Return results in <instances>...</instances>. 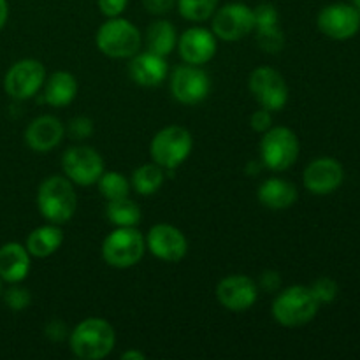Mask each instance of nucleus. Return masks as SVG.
Returning a JSON list of instances; mask_svg holds the SVG:
<instances>
[{
  "label": "nucleus",
  "mask_w": 360,
  "mask_h": 360,
  "mask_svg": "<svg viewBox=\"0 0 360 360\" xmlns=\"http://www.w3.org/2000/svg\"><path fill=\"white\" fill-rule=\"evenodd\" d=\"M37 207L42 217L55 225L72 220L77 210L74 183L65 176H49L37 190Z\"/></svg>",
  "instance_id": "obj_1"
},
{
  "label": "nucleus",
  "mask_w": 360,
  "mask_h": 360,
  "mask_svg": "<svg viewBox=\"0 0 360 360\" xmlns=\"http://www.w3.org/2000/svg\"><path fill=\"white\" fill-rule=\"evenodd\" d=\"M116 343L115 329L104 319H86L69 334L72 354L83 360H102L112 352Z\"/></svg>",
  "instance_id": "obj_2"
},
{
  "label": "nucleus",
  "mask_w": 360,
  "mask_h": 360,
  "mask_svg": "<svg viewBox=\"0 0 360 360\" xmlns=\"http://www.w3.org/2000/svg\"><path fill=\"white\" fill-rule=\"evenodd\" d=\"M320 309V302L313 295L311 288L294 285L278 294L274 299L273 319L283 327H302L311 322Z\"/></svg>",
  "instance_id": "obj_3"
},
{
  "label": "nucleus",
  "mask_w": 360,
  "mask_h": 360,
  "mask_svg": "<svg viewBox=\"0 0 360 360\" xmlns=\"http://www.w3.org/2000/svg\"><path fill=\"white\" fill-rule=\"evenodd\" d=\"M97 48L109 58H132L141 49V32L134 23L123 18H108L97 32Z\"/></svg>",
  "instance_id": "obj_4"
},
{
  "label": "nucleus",
  "mask_w": 360,
  "mask_h": 360,
  "mask_svg": "<svg viewBox=\"0 0 360 360\" xmlns=\"http://www.w3.org/2000/svg\"><path fill=\"white\" fill-rule=\"evenodd\" d=\"M193 150V137L188 129L179 125L158 130L150 144V155L155 164L165 171H174L190 157Z\"/></svg>",
  "instance_id": "obj_5"
},
{
  "label": "nucleus",
  "mask_w": 360,
  "mask_h": 360,
  "mask_svg": "<svg viewBox=\"0 0 360 360\" xmlns=\"http://www.w3.org/2000/svg\"><path fill=\"white\" fill-rule=\"evenodd\" d=\"M146 241L136 227H116L102 243V259L116 269H129L143 259Z\"/></svg>",
  "instance_id": "obj_6"
},
{
  "label": "nucleus",
  "mask_w": 360,
  "mask_h": 360,
  "mask_svg": "<svg viewBox=\"0 0 360 360\" xmlns=\"http://www.w3.org/2000/svg\"><path fill=\"white\" fill-rule=\"evenodd\" d=\"M299 139L288 127H274L260 141V164L271 171H287L299 158Z\"/></svg>",
  "instance_id": "obj_7"
},
{
  "label": "nucleus",
  "mask_w": 360,
  "mask_h": 360,
  "mask_svg": "<svg viewBox=\"0 0 360 360\" xmlns=\"http://www.w3.org/2000/svg\"><path fill=\"white\" fill-rule=\"evenodd\" d=\"M250 91L260 108L281 111L288 102V84L285 77L271 67H257L248 79Z\"/></svg>",
  "instance_id": "obj_8"
},
{
  "label": "nucleus",
  "mask_w": 360,
  "mask_h": 360,
  "mask_svg": "<svg viewBox=\"0 0 360 360\" xmlns=\"http://www.w3.org/2000/svg\"><path fill=\"white\" fill-rule=\"evenodd\" d=\"M62 169L67 179L79 186H90L104 174L101 153L90 146H72L62 155Z\"/></svg>",
  "instance_id": "obj_9"
},
{
  "label": "nucleus",
  "mask_w": 360,
  "mask_h": 360,
  "mask_svg": "<svg viewBox=\"0 0 360 360\" xmlns=\"http://www.w3.org/2000/svg\"><path fill=\"white\" fill-rule=\"evenodd\" d=\"M213 16V34L225 42L241 41L255 28L253 9L241 2L227 4L214 11Z\"/></svg>",
  "instance_id": "obj_10"
},
{
  "label": "nucleus",
  "mask_w": 360,
  "mask_h": 360,
  "mask_svg": "<svg viewBox=\"0 0 360 360\" xmlns=\"http://www.w3.org/2000/svg\"><path fill=\"white\" fill-rule=\"evenodd\" d=\"M46 81V69L39 60L25 58L14 63L4 77L7 95L16 101L32 98Z\"/></svg>",
  "instance_id": "obj_11"
},
{
  "label": "nucleus",
  "mask_w": 360,
  "mask_h": 360,
  "mask_svg": "<svg viewBox=\"0 0 360 360\" xmlns=\"http://www.w3.org/2000/svg\"><path fill=\"white\" fill-rule=\"evenodd\" d=\"M210 76L200 65H179L171 76V94L179 104L195 105L210 95Z\"/></svg>",
  "instance_id": "obj_12"
},
{
  "label": "nucleus",
  "mask_w": 360,
  "mask_h": 360,
  "mask_svg": "<svg viewBox=\"0 0 360 360\" xmlns=\"http://www.w3.org/2000/svg\"><path fill=\"white\" fill-rule=\"evenodd\" d=\"M320 32L333 41H348L360 30V13L352 4H330L316 18Z\"/></svg>",
  "instance_id": "obj_13"
},
{
  "label": "nucleus",
  "mask_w": 360,
  "mask_h": 360,
  "mask_svg": "<svg viewBox=\"0 0 360 360\" xmlns=\"http://www.w3.org/2000/svg\"><path fill=\"white\" fill-rule=\"evenodd\" d=\"M302 181L313 195H330L343 185L345 169L341 162L333 157L315 158L304 169Z\"/></svg>",
  "instance_id": "obj_14"
},
{
  "label": "nucleus",
  "mask_w": 360,
  "mask_h": 360,
  "mask_svg": "<svg viewBox=\"0 0 360 360\" xmlns=\"http://www.w3.org/2000/svg\"><path fill=\"white\" fill-rule=\"evenodd\" d=\"M151 255L164 262H179L188 252V241L178 227L169 224H157L144 238Z\"/></svg>",
  "instance_id": "obj_15"
},
{
  "label": "nucleus",
  "mask_w": 360,
  "mask_h": 360,
  "mask_svg": "<svg viewBox=\"0 0 360 360\" xmlns=\"http://www.w3.org/2000/svg\"><path fill=\"white\" fill-rule=\"evenodd\" d=\"M217 299L229 311H246L259 299V285L245 274H231L217 285Z\"/></svg>",
  "instance_id": "obj_16"
},
{
  "label": "nucleus",
  "mask_w": 360,
  "mask_h": 360,
  "mask_svg": "<svg viewBox=\"0 0 360 360\" xmlns=\"http://www.w3.org/2000/svg\"><path fill=\"white\" fill-rule=\"evenodd\" d=\"M176 48L185 63L204 65L217 55V35L213 34V30H207L204 27H192L183 32Z\"/></svg>",
  "instance_id": "obj_17"
},
{
  "label": "nucleus",
  "mask_w": 360,
  "mask_h": 360,
  "mask_svg": "<svg viewBox=\"0 0 360 360\" xmlns=\"http://www.w3.org/2000/svg\"><path fill=\"white\" fill-rule=\"evenodd\" d=\"M255 16V28L257 42L264 51L280 53L285 46V34L280 28V14L273 4H260L253 9Z\"/></svg>",
  "instance_id": "obj_18"
},
{
  "label": "nucleus",
  "mask_w": 360,
  "mask_h": 360,
  "mask_svg": "<svg viewBox=\"0 0 360 360\" xmlns=\"http://www.w3.org/2000/svg\"><path fill=\"white\" fill-rule=\"evenodd\" d=\"M65 136V125L56 116L44 115L32 120L25 130V141L28 148L37 153H48L58 146Z\"/></svg>",
  "instance_id": "obj_19"
},
{
  "label": "nucleus",
  "mask_w": 360,
  "mask_h": 360,
  "mask_svg": "<svg viewBox=\"0 0 360 360\" xmlns=\"http://www.w3.org/2000/svg\"><path fill=\"white\" fill-rule=\"evenodd\" d=\"M129 74L130 79L134 83L141 84V86H158V84L164 83L165 76H167V62H165V56H160L151 51L137 53L130 60Z\"/></svg>",
  "instance_id": "obj_20"
},
{
  "label": "nucleus",
  "mask_w": 360,
  "mask_h": 360,
  "mask_svg": "<svg viewBox=\"0 0 360 360\" xmlns=\"http://www.w3.org/2000/svg\"><path fill=\"white\" fill-rule=\"evenodd\" d=\"M30 271V253L20 243H6L0 248V280L20 283Z\"/></svg>",
  "instance_id": "obj_21"
},
{
  "label": "nucleus",
  "mask_w": 360,
  "mask_h": 360,
  "mask_svg": "<svg viewBox=\"0 0 360 360\" xmlns=\"http://www.w3.org/2000/svg\"><path fill=\"white\" fill-rule=\"evenodd\" d=\"M257 197H259V202L267 210L283 211L294 206L299 193L294 183L281 178H269L259 186Z\"/></svg>",
  "instance_id": "obj_22"
},
{
  "label": "nucleus",
  "mask_w": 360,
  "mask_h": 360,
  "mask_svg": "<svg viewBox=\"0 0 360 360\" xmlns=\"http://www.w3.org/2000/svg\"><path fill=\"white\" fill-rule=\"evenodd\" d=\"M77 88L79 84L74 74L67 70H56L46 79L44 101L53 108H65L76 98Z\"/></svg>",
  "instance_id": "obj_23"
},
{
  "label": "nucleus",
  "mask_w": 360,
  "mask_h": 360,
  "mask_svg": "<svg viewBox=\"0 0 360 360\" xmlns=\"http://www.w3.org/2000/svg\"><path fill=\"white\" fill-rule=\"evenodd\" d=\"M63 243V232L58 225L48 224L42 227L34 229L27 238V246L32 257L37 259H48L53 253L58 252V248Z\"/></svg>",
  "instance_id": "obj_24"
},
{
  "label": "nucleus",
  "mask_w": 360,
  "mask_h": 360,
  "mask_svg": "<svg viewBox=\"0 0 360 360\" xmlns=\"http://www.w3.org/2000/svg\"><path fill=\"white\" fill-rule=\"evenodd\" d=\"M178 46V34L171 21L158 20L148 27L146 48L148 51L157 53L160 56L171 55Z\"/></svg>",
  "instance_id": "obj_25"
},
{
  "label": "nucleus",
  "mask_w": 360,
  "mask_h": 360,
  "mask_svg": "<svg viewBox=\"0 0 360 360\" xmlns=\"http://www.w3.org/2000/svg\"><path fill=\"white\" fill-rule=\"evenodd\" d=\"M165 181L164 169L158 164H144L134 171L132 179H130V186L136 190L139 195H153L162 188Z\"/></svg>",
  "instance_id": "obj_26"
},
{
  "label": "nucleus",
  "mask_w": 360,
  "mask_h": 360,
  "mask_svg": "<svg viewBox=\"0 0 360 360\" xmlns=\"http://www.w3.org/2000/svg\"><path fill=\"white\" fill-rule=\"evenodd\" d=\"M105 217L115 227H136L141 221V210L132 199L123 197L118 200H109L105 206Z\"/></svg>",
  "instance_id": "obj_27"
},
{
  "label": "nucleus",
  "mask_w": 360,
  "mask_h": 360,
  "mask_svg": "<svg viewBox=\"0 0 360 360\" xmlns=\"http://www.w3.org/2000/svg\"><path fill=\"white\" fill-rule=\"evenodd\" d=\"M98 192L104 197L105 200H118L123 199V197H129L130 192V181L122 174V172L109 171L98 178L97 181Z\"/></svg>",
  "instance_id": "obj_28"
},
{
  "label": "nucleus",
  "mask_w": 360,
  "mask_h": 360,
  "mask_svg": "<svg viewBox=\"0 0 360 360\" xmlns=\"http://www.w3.org/2000/svg\"><path fill=\"white\" fill-rule=\"evenodd\" d=\"M178 11L185 20L202 23L218 9V0H178Z\"/></svg>",
  "instance_id": "obj_29"
},
{
  "label": "nucleus",
  "mask_w": 360,
  "mask_h": 360,
  "mask_svg": "<svg viewBox=\"0 0 360 360\" xmlns=\"http://www.w3.org/2000/svg\"><path fill=\"white\" fill-rule=\"evenodd\" d=\"M309 288H311L313 295H315L320 304H330L333 301H336L338 294H340V287H338L336 281L327 276L319 278Z\"/></svg>",
  "instance_id": "obj_30"
},
{
  "label": "nucleus",
  "mask_w": 360,
  "mask_h": 360,
  "mask_svg": "<svg viewBox=\"0 0 360 360\" xmlns=\"http://www.w3.org/2000/svg\"><path fill=\"white\" fill-rule=\"evenodd\" d=\"M4 301H6V304L9 306L11 309H14V311H21V309L30 306L32 295L27 288L13 287L4 294Z\"/></svg>",
  "instance_id": "obj_31"
},
{
  "label": "nucleus",
  "mask_w": 360,
  "mask_h": 360,
  "mask_svg": "<svg viewBox=\"0 0 360 360\" xmlns=\"http://www.w3.org/2000/svg\"><path fill=\"white\" fill-rule=\"evenodd\" d=\"M67 130H69L72 139H86L94 134V122L88 116H76V118L70 120Z\"/></svg>",
  "instance_id": "obj_32"
},
{
  "label": "nucleus",
  "mask_w": 360,
  "mask_h": 360,
  "mask_svg": "<svg viewBox=\"0 0 360 360\" xmlns=\"http://www.w3.org/2000/svg\"><path fill=\"white\" fill-rule=\"evenodd\" d=\"M250 125H252V129L255 130V132L259 134L267 132V130L271 129V125H273V116H271L269 109L266 108L257 109V111L250 116Z\"/></svg>",
  "instance_id": "obj_33"
},
{
  "label": "nucleus",
  "mask_w": 360,
  "mask_h": 360,
  "mask_svg": "<svg viewBox=\"0 0 360 360\" xmlns=\"http://www.w3.org/2000/svg\"><path fill=\"white\" fill-rule=\"evenodd\" d=\"M98 9L105 18L122 16L123 11L129 6V0H97Z\"/></svg>",
  "instance_id": "obj_34"
},
{
  "label": "nucleus",
  "mask_w": 360,
  "mask_h": 360,
  "mask_svg": "<svg viewBox=\"0 0 360 360\" xmlns=\"http://www.w3.org/2000/svg\"><path fill=\"white\" fill-rule=\"evenodd\" d=\"M143 6L153 16H164L174 9L176 0H143Z\"/></svg>",
  "instance_id": "obj_35"
},
{
  "label": "nucleus",
  "mask_w": 360,
  "mask_h": 360,
  "mask_svg": "<svg viewBox=\"0 0 360 360\" xmlns=\"http://www.w3.org/2000/svg\"><path fill=\"white\" fill-rule=\"evenodd\" d=\"M67 327L65 323L60 322V320H51V322L46 326V336L51 341H62L67 338Z\"/></svg>",
  "instance_id": "obj_36"
},
{
  "label": "nucleus",
  "mask_w": 360,
  "mask_h": 360,
  "mask_svg": "<svg viewBox=\"0 0 360 360\" xmlns=\"http://www.w3.org/2000/svg\"><path fill=\"white\" fill-rule=\"evenodd\" d=\"M280 285L281 278L280 273H276V271H266V273H262V276H260V287L266 292H276L278 288H280Z\"/></svg>",
  "instance_id": "obj_37"
},
{
  "label": "nucleus",
  "mask_w": 360,
  "mask_h": 360,
  "mask_svg": "<svg viewBox=\"0 0 360 360\" xmlns=\"http://www.w3.org/2000/svg\"><path fill=\"white\" fill-rule=\"evenodd\" d=\"M7 18H9V6H7V0H0V30L6 27Z\"/></svg>",
  "instance_id": "obj_38"
},
{
  "label": "nucleus",
  "mask_w": 360,
  "mask_h": 360,
  "mask_svg": "<svg viewBox=\"0 0 360 360\" xmlns=\"http://www.w3.org/2000/svg\"><path fill=\"white\" fill-rule=\"evenodd\" d=\"M146 355L139 350H127L122 354V360H144Z\"/></svg>",
  "instance_id": "obj_39"
},
{
  "label": "nucleus",
  "mask_w": 360,
  "mask_h": 360,
  "mask_svg": "<svg viewBox=\"0 0 360 360\" xmlns=\"http://www.w3.org/2000/svg\"><path fill=\"white\" fill-rule=\"evenodd\" d=\"M352 2H354V4H352V6H354L355 9H357L359 13H360V0H352Z\"/></svg>",
  "instance_id": "obj_40"
},
{
  "label": "nucleus",
  "mask_w": 360,
  "mask_h": 360,
  "mask_svg": "<svg viewBox=\"0 0 360 360\" xmlns=\"http://www.w3.org/2000/svg\"><path fill=\"white\" fill-rule=\"evenodd\" d=\"M0 295H2V281H0Z\"/></svg>",
  "instance_id": "obj_41"
}]
</instances>
